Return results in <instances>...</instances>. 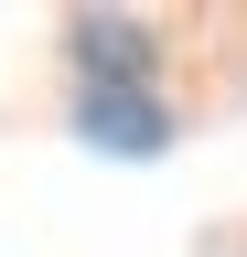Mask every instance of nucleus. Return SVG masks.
Masks as SVG:
<instances>
[{"label":"nucleus","mask_w":247,"mask_h":257,"mask_svg":"<svg viewBox=\"0 0 247 257\" xmlns=\"http://www.w3.org/2000/svg\"><path fill=\"white\" fill-rule=\"evenodd\" d=\"M86 128H97V140H129V150H150V140H161L150 96H129V86H97V96H86Z\"/></svg>","instance_id":"1"},{"label":"nucleus","mask_w":247,"mask_h":257,"mask_svg":"<svg viewBox=\"0 0 247 257\" xmlns=\"http://www.w3.org/2000/svg\"><path fill=\"white\" fill-rule=\"evenodd\" d=\"M75 54L97 64V75H140V32L129 22H75Z\"/></svg>","instance_id":"2"}]
</instances>
